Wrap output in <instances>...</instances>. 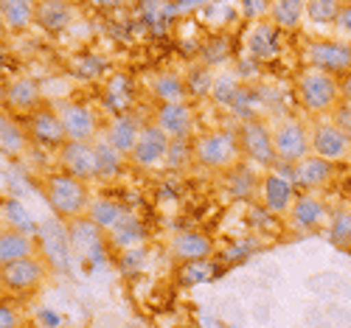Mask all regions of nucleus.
I'll list each match as a JSON object with an SVG mask.
<instances>
[{"label": "nucleus", "mask_w": 351, "mask_h": 328, "mask_svg": "<svg viewBox=\"0 0 351 328\" xmlns=\"http://www.w3.org/2000/svg\"><path fill=\"white\" fill-rule=\"evenodd\" d=\"M340 101L343 104H351V73L340 79Z\"/></svg>", "instance_id": "45"}, {"label": "nucleus", "mask_w": 351, "mask_h": 328, "mask_svg": "<svg viewBox=\"0 0 351 328\" xmlns=\"http://www.w3.org/2000/svg\"><path fill=\"white\" fill-rule=\"evenodd\" d=\"M312 155L329 163H343L351 157V135L335 121L312 124Z\"/></svg>", "instance_id": "10"}, {"label": "nucleus", "mask_w": 351, "mask_h": 328, "mask_svg": "<svg viewBox=\"0 0 351 328\" xmlns=\"http://www.w3.org/2000/svg\"><path fill=\"white\" fill-rule=\"evenodd\" d=\"M258 202L270 216H289L292 205L298 199V188L292 183L289 168H270L258 177Z\"/></svg>", "instance_id": "7"}, {"label": "nucleus", "mask_w": 351, "mask_h": 328, "mask_svg": "<svg viewBox=\"0 0 351 328\" xmlns=\"http://www.w3.org/2000/svg\"><path fill=\"white\" fill-rule=\"evenodd\" d=\"M149 93H152V99L158 104H180V101H189L186 79L180 73H171V71H160V73L152 76Z\"/></svg>", "instance_id": "26"}, {"label": "nucleus", "mask_w": 351, "mask_h": 328, "mask_svg": "<svg viewBox=\"0 0 351 328\" xmlns=\"http://www.w3.org/2000/svg\"><path fill=\"white\" fill-rule=\"evenodd\" d=\"M37 247L45 255V264H51V270L56 273H68L73 266V242H71V230L68 225H62L60 216L40 222V233H37Z\"/></svg>", "instance_id": "6"}, {"label": "nucleus", "mask_w": 351, "mask_h": 328, "mask_svg": "<svg viewBox=\"0 0 351 328\" xmlns=\"http://www.w3.org/2000/svg\"><path fill=\"white\" fill-rule=\"evenodd\" d=\"M306 65L317 68L332 76H348L351 73V42L348 40H315L304 51Z\"/></svg>", "instance_id": "8"}, {"label": "nucleus", "mask_w": 351, "mask_h": 328, "mask_svg": "<svg viewBox=\"0 0 351 328\" xmlns=\"http://www.w3.org/2000/svg\"><path fill=\"white\" fill-rule=\"evenodd\" d=\"M340 6L337 0H309L306 3V20L315 23V25H329L337 20L340 14Z\"/></svg>", "instance_id": "38"}, {"label": "nucleus", "mask_w": 351, "mask_h": 328, "mask_svg": "<svg viewBox=\"0 0 351 328\" xmlns=\"http://www.w3.org/2000/svg\"><path fill=\"white\" fill-rule=\"evenodd\" d=\"M169 152H171V138L149 121L143 127V132H141V138H138V143L127 160L138 168H160V166H166Z\"/></svg>", "instance_id": "11"}, {"label": "nucleus", "mask_w": 351, "mask_h": 328, "mask_svg": "<svg viewBox=\"0 0 351 328\" xmlns=\"http://www.w3.org/2000/svg\"><path fill=\"white\" fill-rule=\"evenodd\" d=\"M104 110H110V118L112 115H124V112H132V104H135V84L127 73H112L110 81L104 84Z\"/></svg>", "instance_id": "24"}, {"label": "nucleus", "mask_w": 351, "mask_h": 328, "mask_svg": "<svg viewBox=\"0 0 351 328\" xmlns=\"http://www.w3.org/2000/svg\"><path fill=\"white\" fill-rule=\"evenodd\" d=\"M239 146H242V157L258 168H278L276 157V146H273V127L265 118H250V121H239Z\"/></svg>", "instance_id": "5"}, {"label": "nucleus", "mask_w": 351, "mask_h": 328, "mask_svg": "<svg viewBox=\"0 0 351 328\" xmlns=\"http://www.w3.org/2000/svg\"><path fill=\"white\" fill-rule=\"evenodd\" d=\"M45 202L51 205L53 216H60L62 222H76L87 216L93 197L87 191V183L62 171V174H51L45 180Z\"/></svg>", "instance_id": "2"}, {"label": "nucleus", "mask_w": 351, "mask_h": 328, "mask_svg": "<svg viewBox=\"0 0 351 328\" xmlns=\"http://www.w3.org/2000/svg\"><path fill=\"white\" fill-rule=\"evenodd\" d=\"M267 20L278 25L281 31H295L306 20V3L304 0H276V3H270Z\"/></svg>", "instance_id": "30"}, {"label": "nucleus", "mask_w": 351, "mask_h": 328, "mask_svg": "<svg viewBox=\"0 0 351 328\" xmlns=\"http://www.w3.org/2000/svg\"><path fill=\"white\" fill-rule=\"evenodd\" d=\"M3 219H6V227H14V230H23V233H28V236H34L37 238V233H40V222L32 216V211L20 202V199H6V205H3Z\"/></svg>", "instance_id": "33"}, {"label": "nucleus", "mask_w": 351, "mask_h": 328, "mask_svg": "<svg viewBox=\"0 0 351 328\" xmlns=\"http://www.w3.org/2000/svg\"><path fill=\"white\" fill-rule=\"evenodd\" d=\"M0 20L9 31H25V28L37 25V3H32V0H3Z\"/></svg>", "instance_id": "29"}, {"label": "nucleus", "mask_w": 351, "mask_h": 328, "mask_svg": "<svg viewBox=\"0 0 351 328\" xmlns=\"http://www.w3.org/2000/svg\"><path fill=\"white\" fill-rule=\"evenodd\" d=\"M28 146H32L28 129L14 121L12 112H3V118H0V149H3V155L6 157H23Z\"/></svg>", "instance_id": "28"}, {"label": "nucleus", "mask_w": 351, "mask_h": 328, "mask_svg": "<svg viewBox=\"0 0 351 328\" xmlns=\"http://www.w3.org/2000/svg\"><path fill=\"white\" fill-rule=\"evenodd\" d=\"M348 180H351V177H348Z\"/></svg>", "instance_id": "46"}, {"label": "nucleus", "mask_w": 351, "mask_h": 328, "mask_svg": "<svg viewBox=\"0 0 351 328\" xmlns=\"http://www.w3.org/2000/svg\"><path fill=\"white\" fill-rule=\"evenodd\" d=\"M242 93H245V87L239 84L237 73H219V76H217V87H214V96H211V99H214L219 107L233 110V107L239 104Z\"/></svg>", "instance_id": "34"}, {"label": "nucleus", "mask_w": 351, "mask_h": 328, "mask_svg": "<svg viewBox=\"0 0 351 328\" xmlns=\"http://www.w3.org/2000/svg\"><path fill=\"white\" fill-rule=\"evenodd\" d=\"M0 328H20V314H17V309H12V306L3 303V309H0Z\"/></svg>", "instance_id": "43"}, {"label": "nucleus", "mask_w": 351, "mask_h": 328, "mask_svg": "<svg viewBox=\"0 0 351 328\" xmlns=\"http://www.w3.org/2000/svg\"><path fill=\"white\" fill-rule=\"evenodd\" d=\"M225 188H228L233 197H247V194L258 191V180L253 177L250 166L239 163L233 171H228V183H225Z\"/></svg>", "instance_id": "36"}, {"label": "nucleus", "mask_w": 351, "mask_h": 328, "mask_svg": "<svg viewBox=\"0 0 351 328\" xmlns=\"http://www.w3.org/2000/svg\"><path fill=\"white\" fill-rule=\"evenodd\" d=\"M335 25H337V31H340V34L351 37V3H343V6H340V14H337Z\"/></svg>", "instance_id": "41"}, {"label": "nucleus", "mask_w": 351, "mask_h": 328, "mask_svg": "<svg viewBox=\"0 0 351 328\" xmlns=\"http://www.w3.org/2000/svg\"><path fill=\"white\" fill-rule=\"evenodd\" d=\"M289 177H292V183H295L298 194H317L320 188H326L332 183L335 163L317 157V155H309L289 168Z\"/></svg>", "instance_id": "19"}, {"label": "nucleus", "mask_w": 351, "mask_h": 328, "mask_svg": "<svg viewBox=\"0 0 351 328\" xmlns=\"http://www.w3.org/2000/svg\"><path fill=\"white\" fill-rule=\"evenodd\" d=\"M6 107L9 112H25V115H34L40 110V84L32 76H14L6 84Z\"/></svg>", "instance_id": "22"}, {"label": "nucleus", "mask_w": 351, "mask_h": 328, "mask_svg": "<svg viewBox=\"0 0 351 328\" xmlns=\"http://www.w3.org/2000/svg\"><path fill=\"white\" fill-rule=\"evenodd\" d=\"M245 51L253 62H267L276 59L284 51V31L278 25H273L270 20H256L247 25L245 34Z\"/></svg>", "instance_id": "13"}, {"label": "nucleus", "mask_w": 351, "mask_h": 328, "mask_svg": "<svg viewBox=\"0 0 351 328\" xmlns=\"http://www.w3.org/2000/svg\"><path fill=\"white\" fill-rule=\"evenodd\" d=\"M242 146L237 129H208L194 138V163L206 171L228 174L242 163Z\"/></svg>", "instance_id": "1"}, {"label": "nucleus", "mask_w": 351, "mask_h": 328, "mask_svg": "<svg viewBox=\"0 0 351 328\" xmlns=\"http://www.w3.org/2000/svg\"><path fill=\"white\" fill-rule=\"evenodd\" d=\"M60 166H62L65 174L76 177V180H82V183L101 180L96 143H65L60 149Z\"/></svg>", "instance_id": "12"}, {"label": "nucleus", "mask_w": 351, "mask_h": 328, "mask_svg": "<svg viewBox=\"0 0 351 328\" xmlns=\"http://www.w3.org/2000/svg\"><path fill=\"white\" fill-rule=\"evenodd\" d=\"M68 230H71V242H73V250L82 261H87L90 266H104L107 264V253H104V230H99L90 219H76V222H68Z\"/></svg>", "instance_id": "14"}, {"label": "nucleus", "mask_w": 351, "mask_h": 328, "mask_svg": "<svg viewBox=\"0 0 351 328\" xmlns=\"http://www.w3.org/2000/svg\"><path fill=\"white\" fill-rule=\"evenodd\" d=\"M143 236H146V227H143V222H141L138 216H132V214H130L119 227H115V230H110V233H107L110 244H112V247H121L124 253H127V250L141 247Z\"/></svg>", "instance_id": "32"}, {"label": "nucleus", "mask_w": 351, "mask_h": 328, "mask_svg": "<svg viewBox=\"0 0 351 328\" xmlns=\"http://www.w3.org/2000/svg\"><path fill=\"white\" fill-rule=\"evenodd\" d=\"M96 152H99V168H101V180H112V177H119L121 171H124V163H127V157L121 155V152H115V149L104 140V138H99L96 140Z\"/></svg>", "instance_id": "35"}, {"label": "nucleus", "mask_w": 351, "mask_h": 328, "mask_svg": "<svg viewBox=\"0 0 351 328\" xmlns=\"http://www.w3.org/2000/svg\"><path fill=\"white\" fill-rule=\"evenodd\" d=\"M214 275V266L206 261H194V264H183V281L186 283H199V281H208Z\"/></svg>", "instance_id": "40"}, {"label": "nucleus", "mask_w": 351, "mask_h": 328, "mask_svg": "<svg viewBox=\"0 0 351 328\" xmlns=\"http://www.w3.org/2000/svg\"><path fill=\"white\" fill-rule=\"evenodd\" d=\"M76 9L65 0H43L37 3V25L43 28L45 34H60L73 23Z\"/></svg>", "instance_id": "25"}, {"label": "nucleus", "mask_w": 351, "mask_h": 328, "mask_svg": "<svg viewBox=\"0 0 351 328\" xmlns=\"http://www.w3.org/2000/svg\"><path fill=\"white\" fill-rule=\"evenodd\" d=\"M62 118V127L68 135V143H96L101 138V127H99V115L79 101H65L56 107Z\"/></svg>", "instance_id": "9"}, {"label": "nucleus", "mask_w": 351, "mask_h": 328, "mask_svg": "<svg viewBox=\"0 0 351 328\" xmlns=\"http://www.w3.org/2000/svg\"><path fill=\"white\" fill-rule=\"evenodd\" d=\"M146 124H141V118L135 112H124V115H112L107 129L101 132V138L115 149V152H121L124 157H130V152L135 149L141 132H143Z\"/></svg>", "instance_id": "20"}, {"label": "nucleus", "mask_w": 351, "mask_h": 328, "mask_svg": "<svg viewBox=\"0 0 351 328\" xmlns=\"http://www.w3.org/2000/svg\"><path fill=\"white\" fill-rule=\"evenodd\" d=\"M189 163H194V140L191 143H189V138L186 140H171V152H169L166 166L169 168H183Z\"/></svg>", "instance_id": "39"}, {"label": "nucleus", "mask_w": 351, "mask_h": 328, "mask_svg": "<svg viewBox=\"0 0 351 328\" xmlns=\"http://www.w3.org/2000/svg\"><path fill=\"white\" fill-rule=\"evenodd\" d=\"M332 219L329 214V205L320 199L317 194H298L295 205H292V211L287 216L289 227L298 230V233H312V230H320L326 227Z\"/></svg>", "instance_id": "17"}, {"label": "nucleus", "mask_w": 351, "mask_h": 328, "mask_svg": "<svg viewBox=\"0 0 351 328\" xmlns=\"http://www.w3.org/2000/svg\"><path fill=\"white\" fill-rule=\"evenodd\" d=\"M37 320L45 328H62V317H60V312H53V309H40L37 312Z\"/></svg>", "instance_id": "44"}, {"label": "nucleus", "mask_w": 351, "mask_h": 328, "mask_svg": "<svg viewBox=\"0 0 351 328\" xmlns=\"http://www.w3.org/2000/svg\"><path fill=\"white\" fill-rule=\"evenodd\" d=\"M28 138L32 143L43 146V149H60L68 143L65 127H62V118L56 112V107H40L34 115H28Z\"/></svg>", "instance_id": "15"}, {"label": "nucleus", "mask_w": 351, "mask_h": 328, "mask_svg": "<svg viewBox=\"0 0 351 328\" xmlns=\"http://www.w3.org/2000/svg\"><path fill=\"white\" fill-rule=\"evenodd\" d=\"M37 250H40L37 238L23 233V230L3 227V233H0V266L17 264V261H25V258H37Z\"/></svg>", "instance_id": "23"}, {"label": "nucleus", "mask_w": 351, "mask_h": 328, "mask_svg": "<svg viewBox=\"0 0 351 328\" xmlns=\"http://www.w3.org/2000/svg\"><path fill=\"white\" fill-rule=\"evenodd\" d=\"M217 71L211 68V65H191L189 71H186V87H189V96L191 99H208V96H214V87H217Z\"/></svg>", "instance_id": "31"}, {"label": "nucleus", "mask_w": 351, "mask_h": 328, "mask_svg": "<svg viewBox=\"0 0 351 328\" xmlns=\"http://www.w3.org/2000/svg\"><path fill=\"white\" fill-rule=\"evenodd\" d=\"M169 253H171V258H178L180 264L208 261V255L214 253V242H211V236L199 233V230H180L178 236H171Z\"/></svg>", "instance_id": "21"}, {"label": "nucleus", "mask_w": 351, "mask_h": 328, "mask_svg": "<svg viewBox=\"0 0 351 328\" xmlns=\"http://www.w3.org/2000/svg\"><path fill=\"white\" fill-rule=\"evenodd\" d=\"M326 233H329V242L337 244V247H351V211L343 207V211L332 214L329 225H326Z\"/></svg>", "instance_id": "37"}, {"label": "nucleus", "mask_w": 351, "mask_h": 328, "mask_svg": "<svg viewBox=\"0 0 351 328\" xmlns=\"http://www.w3.org/2000/svg\"><path fill=\"white\" fill-rule=\"evenodd\" d=\"M152 124L166 132L171 140H186L194 135V104L180 101V104H158L152 112Z\"/></svg>", "instance_id": "16"}, {"label": "nucleus", "mask_w": 351, "mask_h": 328, "mask_svg": "<svg viewBox=\"0 0 351 328\" xmlns=\"http://www.w3.org/2000/svg\"><path fill=\"white\" fill-rule=\"evenodd\" d=\"M332 121H335L337 127H343V129L351 135V104H340V107L335 110V115H332Z\"/></svg>", "instance_id": "42"}, {"label": "nucleus", "mask_w": 351, "mask_h": 328, "mask_svg": "<svg viewBox=\"0 0 351 328\" xmlns=\"http://www.w3.org/2000/svg\"><path fill=\"white\" fill-rule=\"evenodd\" d=\"M298 104L309 115H335L340 101V79L317 68H304L295 79Z\"/></svg>", "instance_id": "3"}, {"label": "nucleus", "mask_w": 351, "mask_h": 328, "mask_svg": "<svg viewBox=\"0 0 351 328\" xmlns=\"http://www.w3.org/2000/svg\"><path fill=\"white\" fill-rule=\"evenodd\" d=\"M273 146H276L278 166L292 168L312 155V127H306L301 118L287 115L273 124Z\"/></svg>", "instance_id": "4"}, {"label": "nucleus", "mask_w": 351, "mask_h": 328, "mask_svg": "<svg viewBox=\"0 0 351 328\" xmlns=\"http://www.w3.org/2000/svg\"><path fill=\"white\" fill-rule=\"evenodd\" d=\"M43 281H45V261L43 258H25V261H17V264L0 266V283H3V289L14 292V294L34 292Z\"/></svg>", "instance_id": "18"}, {"label": "nucleus", "mask_w": 351, "mask_h": 328, "mask_svg": "<svg viewBox=\"0 0 351 328\" xmlns=\"http://www.w3.org/2000/svg\"><path fill=\"white\" fill-rule=\"evenodd\" d=\"M130 216V211L121 205V202H115V199H107V197H96L93 202H90V211H87V219H90L99 230H104V233H110V230H115L124 219Z\"/></svg>", "instance_id": "27"}]
</instances>
